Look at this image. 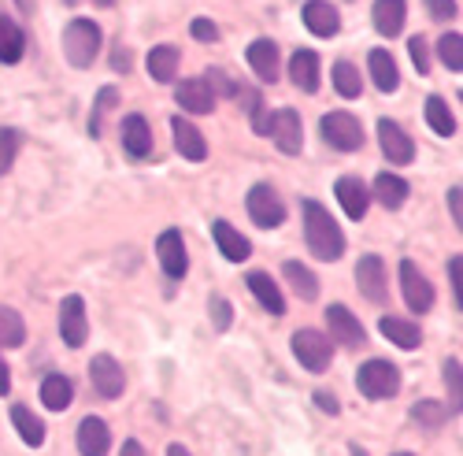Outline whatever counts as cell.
Instances as JSON below:
<instances>
[{
    "label": "cell",
    "instance_id": "obj_1",
    "mask_svg": "<svg viewBox=\"0 0 463 456\" xmlns=\"http://www.w3.org/2000/svg\"><path fill=\"white\" fill-rule=\"evenodd\" d=\"M304 238H307V249H312L316 260H341L345 256V234L341 226L334 223V215L319 204V201H304Z\"/></svg>",
    "mask_w": 463,
    "mask_h": 456
},
{
    "label": "cell",
    "instance_id": "obj_2",
    "mask_svg": "<svg viewBox=\"0 0 463 456\" xmlns=\"http://www.w3.org/2000/svg\"><path fill=\"white\" fill-rule=\"evenodd\" d=\"M100 52V26L93 19H71L63 30V56L71 67L86 71Z\"/></svg>",
    "mask_w": 463,
    "mask_h": 456
},
{
    "label": "cell",
    "instance_id": "obj_3",
    "mask_svg": "<svg viewBox=\"0 0 463 456\" xmlns=\"http://www.w3.org/2000/svg\"><path fill=\"white\" fill-rule=\"evenodd\" d=\"M356 383H360L364 397L385 401V397H397L401 394V371L390 360H367L360 367V375H356Z\"/></svg>",
    "mask_w": 463,
    "mask_h": 456
},
{
    "label": "cell",
    "instance_id": "obj_4",
    "mask_svg": "<svg viewBox=\"0 0 463 456\" xmlns=\"http://www.w3.org/2000/svg\"><path fill=\"white\" fill-rule=\"evenodd\" d=\"M293 356H297L307 371H312V375H323V371L330 367V360H334V346H330L326 334L304 327V330L293 334Z\"/></svg>",
    "mask_w": 463,
    "mask_h": 456
},
{
    "label": "cell",
    "instance_id": "obj_5",
    "mask_svg": "<svg viewBox=\"0 0 463 456\" xmlns=\"http://www.w3.org/2000/svg\"><path fill=\"white\" fill-rule=\"evenodd\" d=\"M245 208H249L252 223H256V226H263V231H275V226H282V223H286V204H282V197H279L267 182H260V185H252V189H249Z\"/></svg>",
    "mask_w": 463,
    "mask_h": 456
},
{
    "label": "cell",
    "instance_id": "obj_6",
    "mask_svg": "<svg viewBox=\"0 0 463 456\" xmlns=\"http://www.w3.org/2000/svg\"><path fill=\"white\" fill-rule=\"evenodd\" d=\"M323 138L337 152L364 148V127L356 116H349V111H330V116H323Z\"/></svg>",
    "mask_w": 463,
    "mask_h": 456
},
{
    "label": "cell",
    "instance_id": "obj_7",
    "mask_svg": "<svg viewBox=\"0 0 463 456\" xmlns=\"http://www.w3.org/2000/svg\"><path fill=\"white\" fill-rule=\"evenodd\" d=\"M86 334H90L86 300H82L79 293H71V297H63V304H60V337H63V346L82 349V346H86Z\"/></svg>",
    "mask_w": 463,
    "mask_h": 456
},
{
    "label": "cell",
    "instance_id": "obj_8",
    "mask_svg": "<svg viewBox=\"0 0 463 456\" xmlns=\"http://www.w3.org/2000/svg\"><path fill=\"white\" fill-rule=\"evenodd\" d=\"M401 290H404V300L408 309L427 316L434 309V286L422 279V271L415 268V260H401Z\"/></svg>",
    "mask_w": 463,
    "mask_h": 456
},
{
    "label": "cell",
    "instance_id": "obj_9",
    "mask_svg": "<svg viewBox=\"0 0 463 456\" xmlns=\"http://www.w3.org/2000/svg\"><path fill=\"white\" fill-rule=\"evenodd\" d=\"M356 286L371 304H385V297H390V275H385L382 256H364L356 263Z\"/></svg>",
    "mask_w": 463,
    "mask_h": 456
},
{
    "label": "cell",
    "instance_id": "obj_10",
    "mask_svg": "<svg viewBox=\"0 0 463 456\" xmlns=\"http://www.w3.org/2000/svg\"><path fill=\"white\" fill-rule=\"evenodd\" d=\"M90 383H93V390H97L104 401H115V397L123 394L127 378H123V367L115 364V356L100 353V356L90 360Z\"/></svg>",
    "mask_w": 463,
    "mask_h": 456
},
{
    "label": "cell",
    "instance_id": "obj_11",
    "mask_svg": "<svg viewBox=\"0 0 463 456\" xmlns=\"http://www.w3.org/2000/svg\"><path fill=\"white\" fill-rule=\"evenodd\" d=\"M326 327H330V337L341 341L345 349H360L364 341H367L364 323L349 309H345V304H330V309H326Z\"/></svg>",
    "mask_w": 463,
    "mask_h": 456
},
{
    "label": "cell",
    "instance_id": "obj_12",
    "mask_svg": "<svg viewBox=\"0 0 463 456\" xmlns=\"http://www.w3.org/2000/svg\"><path fill=\"white\" fill-rule=\"evenodd\" d=\"M275 138V145L286 152V157H297V152L304 148V127H300V116L293 108H282L271 116V130H267Z\"/></svg>",
    "mask_w": 463,
    "mask_h": 456
},
{
    "label": "cell",
    "instance_id": "obj_13",
    "mask_svg": "<svg viewBox=\"0 0 463 456\" xmlns=\"http://www.w3.org/2000/svg\"><path fill=\"white\" fill-rule=\"evenodd\" d=\"M156 256H160V268L167 279H185L189 271V256H185V242H182V231H164L160 242H156Z\"/></svg>",
    "mask_w": 463,
    "mask_h": 456
},
{
    "label": "cell",
    "instance_id": "obj_14",
    "mask_svg": "<svg viewBox=\"0 0 463 456\" xmlns=\"http://www.w3.org/2000/svg\"><path fill=\"white\" fill-rule=\"evenodd\" d=\"M378 145H382L385 157H390L393 164H401V167L415 160V145H411V138H408L404 127L393 123V119H382V123H378Z\"/></svg>",
    "mask_w": 463,
    "mask_h": 456
},
{
    "label": "cell",
    "instance_id": "obj_15",
    "mask_svg": "<svg viewBox=\"0 0 463 456\" xmlns=\"http://www.w3.org/2000/svg\"><path fill=\"white\" fill-rule=\"evenodd\" d=\"M175 100L189 111V116H208L215 108V90L208 79H185L178 90H175Z\"/></svg>",
    "mask_w": 463,
    "mask_h": 456
},
{
    "label": "cell",
    "instance_id": "obj_16",
    "mask_svg": "<svg viewBox=\"0 0 463 456\" xmlns=\"http://www.w3.org/2000/svg\"><path fill=\"white\" fill-rule=\"evenodd\" d=\"M334 194H337V204L345 208V215H349V219H364V215H367V204H371V189H367L360 178H353V175L337 178Z\"/></svg>",
    "mask_w": 463,
    "mask_h": 456
},
{
    "label": "cell",
    "instance_id": "obj_17",
    "mask_svg": "<svg viewBox=\"0 0 463 456\" xmlns=\"http://www.w3.org/2000/svg\"><path fill=\"white\" fill-rule=\"evenodd\" d=\"M171 130H175V148L182 152L189 164H201V160L208 157V141H204V134L193 127L189 119L175 116V119H171Z\"/></svg>",
    "mask_w": 463,
    "mask_h": 456
},
{
    "label": "cell",
    "instance_id": "obj_18",
    "mask_svg": "<svg viewBox=\"0 0 463 456\" xmlns=\"http://www.w3.org/2000/svg\"><path fill=\"white\" fill-rule=\"evenodd\" d=\"M249 67L256 71L260 82H279V45L271 37H260V42L249 45Z\"/></svg>",
    "mask_w": 463,
    "mask_h": 456
},
{
    "label": "cell",
    "instance_id": "obj_19",
    "mask_svg": "<svg viewBox=\"0 0 463 456\" xmlns=\"http://www.w3.org/2000/svg\"><path fill=\"white\" fill-rule=\"evenodd\" d=\"M111 449V431L100 415H86L79 423V452L82 456H108Z\"/></svg>",
    "mask_w": 463,
    "mask_h": 456
},
{
    "label": "cell",
    "instance_id": "obj_20",
    "mask_svg": "<svg viewBox=\"0 0 463 456\" xmlns=\"http://www.w3.org/2000/svg\"><path fill=\"white\" fill-rule=\"evenodd\" d=\"M304 26L316 37H334L341 30V15H337L334 5H326V0H307L304 5Z\"/></svg>",
    "mask_w": 463,
    "mask_h": 456
},
{
    "label": "cell",
    "instance_id": "obj_21",
    "mask_svg": "<svg viewBox=\"0 0 463 456\" xmlns=\"http://www.w3.org/2000/svg\"><path fill=\"white\" fill-rule=\"evenodd\" d=\"M289 79L297 90L304 93H316L319 90V56L312 49H297L289 60Z\"/></svg>",
    "mask_w": 463,
    "mask_h": 456
},
{
    "label": "cell",
    "instance_id": "obj_22",
    "mask_svg": "<svg viewBox=\"0 0 463 456\" xmlns=\"http://www.w3.org/2000/svg\"><path fill=\"white\" fill-rule=\"evenodd\" d=\"M212 234H215V245H219V252H222L226 260L241 263V260H249V256H252V242H249L245 234H238L230 223L215 219V223H212Z\"/></svg>",
    "mask_w": 463,
    "mask_h": 456
},
{
    "label": "cell",
    "instance_id": "obj_23",
    "mask_svg": "<svg viewBox=\"0 0 463 456\" xmlns=\"http://www.w3.org/2000/svg\"><path fill=\"white\" fill-rule=\"evenodd\" d=\"M371 19H374V30H378L382 37H397V33L404 30L408 8H404V0H374Z\"/></svg>",
    "mask_w": 463,
    "mask_h": 456
},
{
    "label": "cell",
    "instance_id": "obj_24",
    "mask_svg": "<svg viewBox=\"0 0 463 456\" xmlns=\"http://www.w3.org/2000/svg\"><path fill=\"white\" fill-rule=\"evenodd\" d=\"M123 148L134 160H145L152 152V127L145 123V116H127L123 119Z\"/></svg>",
    "mask_w": 463,
    "mask_h": 456
},
{
    "label": "cell",
    "instance_id": "obj_25",
    "mask_svg": "<svg viewBox=\"0 0 463 456\" xmlns=\"http://www.w3.org/2000/svg\"><path fill=\"white\" fill-rule=\"evenodd\" d=\"M371 197L382 204V208H390V212H397L404 201H408V182L401 178V175H390V171H382L378 178H374V185H371Z\"/></svg>",
    "mask_w": 463,
    "mask_h": 456
},
{
    "label": "cell",
    "instance_id": "obj_26",
    "mask_svg": "<svg viewBox=\"0 0 463 456\" xmlns=\"http://www.w3.org/2000/svg\"><path fill=\"white\" fill-rule=\"evenodd\" d=\"M367 63H371V79H374V86L382 93H393L401 86V71H397V60H393L390 49H374L367 56Z\"/></svg>",
    "mask_w": 463,
    "mask_h": 456
},
{
    "label": "cell",
    "instance_id": "obj_27",
    "mask_svg": "<svg viewBox=\"0 0 463 456\" xmlns=\"http://www.w3.org/2000/svg\"><path fill=\"white\" fill-rule=\"evenodd\" d=\"M145 71L152 82H175L178 74V49L175 45H156L145 60Z\"/></svg>",
    "mask_w": 463,
    "mask_h": 456
},
{
    "label": "cell",
    "instance_id": "obj_28",
    "mask_svg": "<svg viewBox=\"0 0 463 456\" xmlns=\"http://www.w3.org/2000/svg\"><path fill=\"white\" fill-rule=\"evenodd\" d=\"M249 290L256 293V300L271 316H286V297H282V290L271 282V275H267V271H252L249 275Z\"/></svg>",
    "mask_w": 463,
    "mask_h": 456
},
{
    "label": "cell",
    "instance_id": "obj_29",
    "mask_svg": "<svg viewBox=\"0 0 463 456\" xmlns=\"http://www.w3.org/2000/svg\"><path fill=\"white\" fill-rule=\"evenodd\" d=\"M378 330H382L385 337H390L393 346H401V349H419V346H422L419 327H415V323H408V319H401V316H382Z\"/></svg>",
    "mask_w": 463,
    "mask_h": 456
},
{
    "label": "cell",
    "instance_id": "obj_30",
    "mask_svg": "<svg viewBox=\"0 0 463 456\" xmlns=\"http://www.w3.org/2000/svg\"><path fill=\"white\" fill-rule=\"evenodd\" d=\"M23 52H26V33L8 15H0V63H19Z\"/></svg>",
    "mask_w": 463,
    "mask_h": 456
},
{
    "label": "cell",
    "instance_id": "obj_31",
    "mask_svg": "<svg viewBox=\"0 0 463 456\" xmlns=\"http://www.w3.org/2000/svg\"><path fill=\"white\" fill-rule=\"evenodd\" d=\"M71 401H74V386H71L67 375H49L42 383V404L49 412H63Z\"/></svg>",
    "mask_w": 463,
    "mask_h": 456
},
{
    "label": "cell",
    "instance_id": "obj_32",
    "mask_svg": "<svg viewBox=\"0 0 463 456\" xmlns=\"http://www.w3.org/2000/svg\"><path fill=\"white\" fill-rule=\"evenodd\" d=\"M12 423H15V431H19V438L30 445V449H37V445H45V423L37 420V415L26 408V404H15L12 408Z\"/></svg>",
    "mask_w": 463,
    "mask_h": 456
},
{
    "label": "cell",
    "instance_id": "obj_33",
    "mask_svg": "<svg viewBox=\"0 0 463 456\" xmlns=\"http://www.w3.org/2000/svg\"><path fill=\"white\" fill-rule=\"evenodd\" d=\"M334 90H337L345 100H360V97H364L360 67H353L349 60H337V63H334Z\"/></svg>",
    "mask_w": 463,
    "mask_h": 456
},
{
    "label": "cell",
    "instance_id": "obj_34",
    "mask_svg": "<svg viewBox=\"0 0 463 456\" xmlns=\"http://www.w3.org/2000/svg\"><path fill=\"white\" fill-rule=\"evenodd\" d=\"M282 275L289 279V286H293V290H297V293H300L304 300H316V297H319V279H316L312 271H307L300 260H286Z\"/></svg>",
    "mask_w": 463,
    "mask_h": 456
},
{
    "label": "cell",
    "instance_id": "obj_35",
    "mask_svg": "<svg viewBox=\"0 0 463 456\" xmlns=\"http://www.w3.org/2000/svg\"><path fill=\"white\" fill-rule=\"evenodd\" d=\"M23 341H26L23 316L15 309H5V304H0V346H5V349H19Z\"/></svg>",
    "mask_w": 463,
    "mask_h": 456
},
{
    "label": "cell",
    "instance_id": "obj_36",
    "mask_svg": "<svg viewBox=\"0 0 463 456\" xmlns=\"http://www.w3.org/2000/svg\"><path fill=\"white\" fill-rule=\"evenodd\" d=\"M427 127L438 138H452L456 134V116L449 111V104L441 97H427Z\"/></svg>",
    "mask_w": 463,
    "mask_h": 456
},
{
    "label": "cell",
    "instance_id": "obj_37",
    "mask_svg": "<svg viewBox=\"0 0 463 456\" xmlns=\"http://www.w3.org/2000/svg\"><path fill=\"white\" fill-rule=\"evenodd\" d=\"M238 104L249 111V119H252V130L260 138H267V130H271V116H267V108H263V97L256 90H238Z\"/></svg>",
    "mask_w": 463,
    "mask_h": 456
},
{
    "label": "cell",
    "instance_id": "obj_38",
    "mask_svg": "<svg viewBox=\"0 0 463 456\" xmlns=\"http://www.w3.org/2000/svg\"><path fill=\"white\" fill-rule=\"evenodd\" d=\"M411 420L422 423V427H430V431H438L441 423H449V408L438 404V401H419V404H411Z\"/></svg>",
    "mask_w": 463,
    "mask_h": 456
},
{
    "label": "cell",
    "instance_id": "obj_39",
    "mask_svg": "<svg viewBox=\"0 0 463 456\" xmlns=\"http://www.w3.org/2000/svg\"><path fill=\"white\" fill-rule=\"evenodd\" d=\"M438 56H441V63L449 67V71H463V33H445L441 42H438Z\"/></svg>",
    "mask_w": 463,
    "mask_h": 456
},
{
    "label": "cell",
    "instance_id": "obj_40",
    "mask_svg": "<svg viewBox=\"0 0 463 456\" xmlns=\"http://www.w3.org/2000/svg\"><path fill=\"white\" fill-rule=\"evenodd\" d=\"M19 145H23V134L15 127H0V175H8L15 157H19Z\"/></svg>",
    "mask_w": 463,
    "mask_h": 456
},
{
    "label": "cell",
    "instance_id": "obj_41",
    "mask_svg": "<svg viewBox=\"0 0 463 456\" xmlns=\"http://www.w3.org/2000/svg\"><path fill=\"white\" fill-rule=\"evenodd\" d=\"M115 97H119V93H115L111 86H104V90L97 93V108H93V116H90V134H93V138H100V130H104V116L115 108Z\"/></svg>",
    "mask_w": 463,
    "mask_h": 456
},
{
    "label": "cell",
    "instance_id": "obj_42",
    "mask_svg": "<svg viewBox=\"0 0 463 456\" xmlns=\"http://www.w3.org/2000/svg\"><path fill=\"white\" fill-rule=\"evenodd\" d=\"M445 386H449V397H452V412H459L463 375H459V360H456V356H449V360H445Z\"/></svg>",
    "mask_w": 463,
    "mask_h": 456
},
{
    "label": "cell",
    "instance_id": "obj_43",
    "mask_svg": "<svg viewBox=\"0 0 463 456\" xmlns=\"http://www.w3.org/2000/svg\"><path fill=\"white\" fill-rule=\"evenodd\" d=\"M408 52H411L419 74H430V45H427V37H411V42H408Z\"/></svg>",
    "mask_w": 463,
    "mask_h": 456
},
{
    "label": "cell",
    "instance_id": "obj_44",
    "mask_svg": "<svg viewBox=\"0 0 463 456\" xmlns=\"http://www.w3.org/2000/svg\"><path fill=\"white\" fill-rule=\"evenodd\" d=\"M427 8H430V19H438V23H449V19L459 15L456 0H427Z\"/></svg>",
    "mask_w": 463,
    "mask_h": 456
},
{
    "label": "cell",
    "instance_id": "obj_45",
    "mask_svg": "<svg viewBox=\"0 0 463 456\" xmlns=\"http://www.w3.org/2000/svg\"><path fill=\"white\" fill-rule=\"evenodd\" d=\"M189 33L197 37V42H219V26L212 23V19H193V26H189Z\"/></svg>",
    "mask_w": 463,
    "mask_h": 456
},
{
    "label": "cell",
    "instance_id": "obj_46",
    "mask_svg": "<svg viewBox=\"0 0 463 456\" xmlns=\"http://www.w3.org/2000/svg\"><path fill=\"white\" fill-rule=\"evenodd\" d=\"M212 319H215V330H230V304L222 297H212Z\"/></svg>",
    "mask_w": 463,
    "mask_h": 456
},
{
    "label": "cell",
    "instance_id": "obj_47",
    "mask_svg": "<svg viewBox=\"0 0 463 456\" xmlns=\"http://www.w3.org/2000/svg\"><path fill=\"white\" fill-rule=\"evenodd\" d=\"M449 212H452V223L463 226V194H459V185L449 189Z\"/></svg>",
    "mask_w": 463,
    "mask_h": 456
},
{
    "label": "cell",
    "instance_id": "obj_48",
    "mask_svg": "<svg viewBox=\"0 0 463 456\" xmlns=\"http://www.w3.org/2000/svg\"><path fill=\"white\" fill-rule=\"evenodd\" d=\"M459 271H463V256H452L449 260V279H452V300L459 309Z\"/></svg>",
    "mask_w": 463,
    "mask_h": 456
},
{
    "label": "cell",
    "instance_id": "obj_49",
    "mask_svg": "<svg viewBox=\"0 0 463 456\" xmlns=\"http://www.w3.org/2000/svg\"><path fill=\"white\" fill-rule=\"evenodd\" d=\"M316 404H319L323 412H330V415L341 412V404H337V397H330V390H316Z\"/></svg>",
    "mask_w": 463,
    "mask_h": 456
},
{
    "label": "cell",
    "instance_id": "obj_50",
    "mask_svg": "<svg viewBox=\"0 0 463 456\" xmlns=\"http://www.w3.org/2000/svg\"><path fill=\"white\" fill-rule=\"evenodd\" d=\"M111 67H115V71H130V52H127V49H115V52H111Z\"/></svg>",
    "mask_w": 463,
    "mask_h": 456
},
{
    "label": "cell",
    "instance_id": "obj_51",
    "mask_svg": "<svg viewBox=\"0 0 463 456\" xmlns=\"http://www.w3.org/2000/svg\"><path fill=\"white\" fill-rule=\"evenodd\" d=\"M8 390H12V371L5 360H0V394H8Z\"/></svg>",
    "mask_w": 463,
    "mask_h": 456
},
{
    "label": "cell",
    "instance_id": "obj_52",
    "mask_svg": "<svg viewBox=\"0 0 463 456\" xmlns=\"http://www.w3.org/2000/svg\"><path fill=\"white\" fill-rule=\"evenodd\" d=\"M123 456H145V449H141V442H134V438H130V442L123 445Z\"/></svg>",
    "mask_w": 463,
    "mask_h": 456
},
{
    "label": "cell",
    "instance_id": "obj_53",
    "mask_svg": "<svg viewBox=\"0 0 463 456\" xmlns=\"http://www.w3.org/2000/svg\"><path fill=\"white\" fill-rule=\"evenodd\" d=\"M167 456H189V449H185V445H171Z\"/></svg>",
    "mask_w": 463,
    "mask_h": 456
},
{
    "label": "cell",
    "instance_id": "obj_54",
    "mask_svg": "<svg viewBox=\"0 0 463 456\" xmlns=\"http://www.w3.org/2000/svg\"><path fill=\"white\" fill-rule=\"evenodd\" d=\"M15 5H19L26 15H33V0H15Z\"/></svg>",
    "mask_w": 463,
    "mask_h": 456
},
{
    "label": "cell",
    "instance_id": "obj_55",
    "mask_svg": "<svg viewBox=\"0 0 463 456\" xmlns=\"http://www.w3.org/2000/svg\"><path fill=\"white\" fill-rule=\"evenodd\" d=\"M97 5H100V8H111V5H115V0H97Z\"/></svg>",
    "mask_w": 463,
    "mask_h": 456
},
{
    "label": "cell",
    "instance_id": "obj_56",
    "mask_svg": "<svg viewBox=\"0 0 463 456\" xmlns=\"http://www.w3.org/2000/svg\"><path fill=\"white\" fill-rule=\"evenodd\" d=\"M353 456H367V452H364V449H360V445H353Z\"/></svg>",
    "mask_w": 463,
    "mask_h": 456
},
{
    "label": "cell",
    "instance_id": "obj_57",
    "mask_svg": "<svg viewBox=\"0 0 463 456\" xmlns=\"http://www.w3.org/2000/svg\"><path fill=\"white\" fill-rule=\"evenodd\" d=\"M393 456H411V452H393Z\"/></svg>",
    "mask_w": 463,
    "mask_h": 456
},
{
    "label": "cell",
    "instance_id": "obj_58",
    "mask_svg": "<svg viewBox=\"0 0 463 456\" xmlns=\"http://www.w3.org/2000/svg\"><path fill=\"white\" fill-rule=\"evenodd\" d=\"M67 5H79V0H67Z\"/></svg>",
    "mask_w": 463,
    "mask_h": 456
}]
</instances>
